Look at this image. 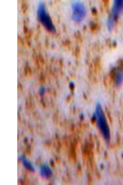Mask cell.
<instances>
[{
    "label": "cell",
    "mask_w": 123,
    "mask_h": 185,
    "mask_svg": "<svg viewBox=\"0 0 123 185\" xmlns=\"http://www.w3.org/2000/svg\"><path fill=\"white\" fill-rule=\"evenodd\" d=\"M94 117L97 125L104 140L107 143L110 140L109 126L101 106L99 103L96 105Z\"/></svg>",
    "instance_id": "obj_1"
},
{
    "label": "cell",
    "mask_w": 123,
    "mask_h": 185,
    "mask_svg": "<svg viewBox=\"0 0 123 185\" xmlns=\"http://www.w3.org/2000/svg\"><path fill=\"white\" fill-rule=\"evenodd\" d=\"M37 16L39 22L48 31L54 32L56 29L50 17L46 11L44 3H40L37 10Z\"/></svg>",
    "instance_id": "obj_2"
},
{
    "label": "cell",
    "mask_w": 123,
    "mask_h": 185,
    "mask_svg": "<svg viewBox=\"0 0 123 185\" xmlns=\"http://www.w3.org/2000/svg\"><path fill=\"white\" fill-rule=\"evenodd\" d=\"M123 10V0H114L107 20V26L109 30L110 31L113 29Z\"/></svg>",
    "instance_id": "obj_3"
},
{
    "label": "cell",
    "mask_w": 123,
    "mask_h": 185,
    "mask_svg": "<svg viewBox=\"0 0 123 185\" xmlns=\"http://www.w3.org/2000/svg\"><path fill=\"white\" fill-rule=\"evenodd\" d=\"M72 18L76 22L82 21L86 15V11L84 5L79 2H73L72 5Z\"/></svg>",
    "instance_id": "obj_4"
},
{
    "label": "cell",
    "mask_w": 123,
    "mask_h": 185,
    "mask_svg": "<svg viewBox=\"0 0 123 185\" xmlns=\"http://www.w3.org/2000/svg\"><path fill=\"white\" fill-rule=\"evenodd\" d=\"M114 82L116 85H119L123 81V69L121 67L115 68L112 72Z\"/></svg>",
    "instance_id": "obj_5"
},
{
    "label": "cell",
    "mask_w": 123,
    "mask_h": 185,
    "mask_svg": "<svg viewBox=\"0 0 123 185\" xmlns=\"http://www.w3.org/2000/svg\"><path fill=\"white\" fill-rule=\"evenodd\" d=\"M40 172L42 176L45 177H49L52 174V171L50 167L46 164H43L41 166Z\"/></svg>",
    "instance_id": "obj_6"
},
{
    "label": "cell",
    "mask_w": 123,
    "mask_h": 185,
    "mask_svg": "<svg viewBox=\"0 0 123 185\" xmlns=\"http://www.w3.org/2000/svg\"><path fill=\"white\" fill-rule=\"evenodd\" d=\"M20 160L22 162V163L25 167L29 170L32 171L34 170V166L25 157L22 156L20 157Z\"/></svg>",
    "instance_id": "obj_7"
}]
</instances>
